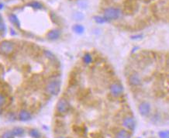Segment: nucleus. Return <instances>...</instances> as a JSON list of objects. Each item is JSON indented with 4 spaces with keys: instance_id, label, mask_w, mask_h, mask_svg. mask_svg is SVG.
I'll list each match as a JSON object with an SVG mask.
<instances>
[{
    "instance_id": "nucleus-1",
    "label": "nucleus",
    "mask_w": 169,
    "mask_h": 138,
    "mask_svg": "<svg viewBox=\"0 0 169 138\" xmlns=\"http://www.w3.org/2000/svg\"><path fill=\"white\" fill-rule=\"evenodd\" d=\"M122 10L116 7H109L104 10V17L109 20H115L122 16Z\"/></svg>"
},
{
    "instance_id": "nucleus-2",
    "label": "nucleus",
    "mask_w": 169,
    "mask_h": 138,
    "mask_svg": "<svg viewBox=\"0 0 169 138\" xmlns=\"http://www.w3.org/2000/svg\"><path fill=\"white\" fill-rule=\"evenodd\" d=\"M46 92L51 95H57L61 90V82L58 80L49 81L45 87Z\"/></svg>"
},
{
    "instance_id": "nucleus-3",
    "label": "nucleus",
    "mask_w": 169,
    "mask_h": 138,
    "mask_svg": "<svg viewBox=\"0 0 169 138\" xmlns=\"http://www.w3.org/2000/svg\"><path fill=\"white\" fill-rule=\"evenodd\" d=\"M70 109V104L68 101L65 98H61L57 103L56 109L60 114L67 113Z\"/></svg>"
},
{
    "instance_id": "nucleus-4",
    "label": "nucleus",
    "mask_w": 169,
    "mask_h": 138,
    "mask_svg": "<svg viewBox=\"0 0 169 138\" xmlns=\"http://www.w3.org/2000/svg\"><path fill=\"white\" fill-rule=\"evenodd\" d=\"M14 51V44L9 41H3L0 43V52L3 54H9Z\"/></svg>"
},
{
    "instance_id": "nucleus-5",
    "label": "nucleus",
    "mask_w": 169,
    "mask_h": 138,
    "mask_svg": "<svg viewBox=\"0 0 169 138\" xmlns=\"http://www.w3.org/2000/svg\"><path fill=\"white\" fill-rule=\"evenodd\" d=\"M110 91L111 95L114 96V97H118L120 95L123 94L124 91V86L122 85L121 83L119 82H114L111 85L110 87Z\"/></svg>"
},
{
    "instance_id": "nucleus-6",
    "label": "nucleus",
    "mask_w": 169,
    "mask_h": 138,
    "mask_svg": "<svg viewBox=\"0 0 169 138\" xmlns=\"http://www.w3.org/2000/svg\"><path fill=\"white\" fill-rule=\"evenodd\" d=\"M128 82L130 86L138 87L142 84V78L139 73L134 72L130 75L128 78Z\"/></svg>"
},
{
    "instance_id": "nucleus-7",
    "label": "nucleus",
    "mask_w": 169,
    "mask_h": 138,
    "mask_svg": "<svg viewBox=\"0 0 169 138\" xmlns=\"http://www.w3.org/2000/svg\"><path fill=\"white\" fill-rule=\"evenodd\" d=\"M150 104L148 102H142L140 103L139 106H138V110H139L140 114L143 116V117H147L150 114Z\"/></svg>"
},
{
    "instance_id": "nucleus-8",
    "label": "nucleus",
    "mask_w": 169,
    "mask_h": 138,
    "mask_svg": "<svg viewBox=\"0 0 169 138\" xmlns=\"http://www.w3.org/2000/svg\"><path fill=\"white\" fill-rule=\"evenodd\" d=\"M122 124L124 126L126 130H134L136 127V122L135 119L132 117H126L123 119V123Z\"/></svg>"
},
{
    "instance_id": "nucleus-9",
    "label": "nucleus",
    "mask_w": 169,
    "mask_h": 138,
    "mask_svg": "<svg viewBox=\"0 0 169 138\" xmlns=\"http://www.w3.org/2000/svg\"><path fill=\"white\" fill-rule=\"evenodd\" d=\"M61 36V32L59 30L57 29H53V30H50L47 34V37L51 41H55L57 40Z\"/></svg>"
},
{
    "instance_id": "nucleus-10",
    "label": "nucleus",
    "mask_w": 169,
    "mask_h": 138,
    "mask_svg": "<svg viewBox=\"0 0 169 138\" xmlns=\"http://www.w3.org/2000/svg\"><path fill=\"white\" fill-rule=\"evenodd\" d=\"M18 117H19V119L20 121L26 122V121H28L31 119V114H30V112L27 111L26 109H22L21 111L19 113Z\"/></svg>"
},
{
    "instance_id": "nucleus-11",
    "label": "nucleus",
    "mask_w": 169,
    "mask_h": 138,
    "mask_svg": "<svg viewBox=\"0 0 169 138\" xmlns=\"http://www.w3.org/2000/svg\"><path fill=\"white\" fill-rule=\"evenodd\" d=\"M136 9V3L135 0H126L125 3V10L127 13L131 14Z\"/></svg>"
},
{
    "instance_id": "nucleus-12",
    "label": "nucleus",
    "mask_w": 169,
    "mask_h": 138,
    "mask_svg": "<svg viewBox=\"0 0 169 138\" xmlns=\"http://www.w3.org/2000/svg\"><path fill=\"white\" fill-rule=\"evenodd\" d=\"M131 135L129 133V131L126 129H122L119 130L116 134V138H130Z\"/></svg>"
},
{
    "instance_id": "nucleus-13",
    "label": "nucleus",
    "mask_w": 169,
    "mask_h": 138,
    "mask_svg": "<svg viewBox=\"0 0 169 138\" xmlns=\"http://www.w3.org/2000/svg\"><path fill=\"white\" fill-rule=\"evenodd\" d=\"M9 21L14 25L16 26V27H20V23H19V20L18 19V17L13 13H11L9 15Z\"/></svg>"
},
{
    "instance_id": "nucleus-14",
    "label": "nucleus",
    "mask_w": 169,
    "mask_h": 138,
    "mask_svg": "<svg viewBox=\"0 0 169 138\" xmlns=\"http://www.w3.org/2000/svg\"><path fill=\"white\" fill-rule=\"evenodd\" d=\"M72 30L75 33H77V34H81V33H83L84 31H85V28H84V27L82 25L75 24L73 26Z\"/></svg>"
},
{
    "instance_id": "nucleus-15",
    "label": "nucleus",
    "mask_w": 169,
    "mask_h": 138,
    "mask_svg": "<svg viewBox=\"0 0 169 138\" xmlns=\"http://www.w3.org/2000/svg\"><path fill=\"white\" fill-rule=\"evenodd\" d=\"M28 6H30L31 8L33 9H40L43 8V5H42V3H40V2H38V1H32V2H30L27 4Z\"/></svg>"
},
{
    "instance_id": "nucleus-16",
    "label": "nucleus",
    "mask_w": 169,
    "mask_h": 138,
    "mask_svg": "<svg viewBox=\"0 0 169 138\" xmlns=\"http://www.w3.org/2000/svg\"><path fill=\"white\" fill-rule=\"evenodd\" d=\"M25 130L22 127H15L12 130V133L15 137H20L24 133Z\"/></svg>"
},
{
    "instance_id": "nucleus-17",
    "label": "nucleus",
    "mask_w": 169,
    "mask_h": 138,
    "mask_svg": "<svg viewBox=\"0 0 169 138\" xmlns=\"http://www.w3.org/2000/svg\"><path fill=\"white\" fill-rule=\"evenodd\" d=\"M82 61H83L84 64L90 65L92 62V56L89 53H86V54H84L83 57H82Z\"/></svg>"
},
{
    "instance_id": "nucleus-18",
    "label": "nucleus",
    "mask_w": 169,
    "mask_h": 138,
    "mask_svg": "<svg viewBox=\"0 0 169 138\" xmlns=\"http://www.w3.org/2000/svg\"><path fill=\"white\" fill-rule=\"evenodd\" d=\"M94 20L97 23H100V24H102V23H104L108 21L107 19H106L104 16H94Z\"/></svg>"
},
{
    "instance_id": "nucleus-19",
    "label": "nucleus",
    "mask_w": 169,
    "mask_h": 138,
    "mask_svg": "<svg viewBox=\"0 0 169 138\" xmlns=\"http://www.w3.org/2000/svg\"><path fill=\"white\" fill-rule=\"evenodd\" d=\"M30 135L33 138H40V132L37 130H35V129H33V130H30Z\"/></svg>"
},
{
    "instance_id": "nucleus-20",
    "label": "nucleus",
    "mask_w": 169,
    "mask_h": 138,
    "mask_svg": "<svg viewBox=\"0 0 169 138\" xmlns=\"http://www.w3.org/2000/svg\"><path fill=\"white\" fill-rule=\"evenodd\" d=\"M158 136L160 138H169L168 131H160Z\"/></svg>"
},
{
    "instance_id": "nucleus-21",
    "label": "nucleus",
    "mask_w": 169,
    "mask_h": 138,
    "mask_svg": "<svg viewBox=\"0 0 169 138\" xmlns=\"http://www.w3.org/2000/svg\"><path fill=\"white\" fill-rule=\"evenodd\" d=\"M15 136L13 134L12 131H7V132H5L2 135V138H14Z\"/></svg>"
},
{
    "instance_id": "nucleus-22",
    "label": "nucleus",
    "mask_w": 169,
    "mask_h": 138,
    "mask_svg": "<svg viewBox=\"0 0 169 138\" xmlns=\"http://www.w3.org/2000/svg\"><path fill=\"white\" fill-rule=\"evenodd\" d=\"M5 32H6V27H5V24L3 21L0 22V33L4 34Z\"/></svg>"
},
{
    "instance_id": "nucleus-23",
    "label": "nucleus",
    "mask_w": 169,
    "mask_h": 138,
    "mask_svg": "<svg viewBox=\"0 0 169 138\" xmlns=\"http://www.w3.org/2000/svg\"><path fill=\"white\" fill-rule=\"evenodd\" d=\"M44 54H45V56L47 58H49V59L51 60H54L55 59V56H54V54H52L51 51H44Z\"/></svg>"
},
{
    "instance_id": "nucleus-24",
    "label": "nucleus",
    "mask_w": 169,
    "mask_h": 138,
    "mask_svg": "<svg viewBox=\"0 0 169 138\" xmlns=\"http://www.w3.org/2000/svg\"><path fill=\"white\" fill-rule=\"evenodd\" d=\"M74 18L76 20H81V19H83V15L81 13H75V15H74Z\"/></svg>"
},
{
    "instance_id": "nucleus-25",
    "label": "nucleus",
    "mask_w": 169,
    "mask_h": 138,
    "mask_svg": "<svg viewBox=\"0 0 169 138\" xmlns=\"http://www.w3.org/2000/svg\"><path fill=\"white\" fill-rule=\"evenodd\" d=\"M5 96L2 94H0V108L5 104Z\"/></svg>"
},
{
    "instance_id": "nucleus-26",
    "label": "nucleus",
    "mask_w": 169,
    "mask_h": 138,
    "mask_svg": "<svg viewBox=\"0 0 169 138\" xmlns=\"http://www.w3.org/2000/svg\"><path fill=\"white\" fill-rule=\"evenodd\" d=\"M143 37L142 34H136V35L131 36L132 40H138V39H141Z\"/></svg>"
},
{
    "instance_id": "nucleus-27",
    "label": "nucleus",
    "mask_w": 169,
    "mask_h": 138,
    "mask_svg": "<svg viewBox=\"0 0 169 138\" xmlns=\"http://www.w3.org/2000/svg\"><path fill=\"white\" fill-rule=\"evenodd\" d=\"M3 21V16H2V15L0 14V22Z\"/></svg>"
},
{
    "instance_id": "nucleus-28",
    "label": "nucleus",
    "mask_w": 169,
    "mask_h": 138,
    "mask_svg": "<svg viewBox=\"0 0 169 138\" xmlns=\"http://www.w3.org/2000/svg\"><path fill=\"white\" fill-rule=\"evenodd\" d=\"M57 138H66L65 137H63V136H60V137H58Z\"/></svg>"
},
{
    "instance_id": "nucleus-29",
    "label": "nucleus",
    "mask_w": 169,
    "mask_h": 138,
    "mask_svg": "<svg viewBox=\"0 0 169 138\" xmlns=\"http://www.w3.org/2000/svg\"><path fill=\"white\" fill-rule=\"evenodd\" d=\"M138 138H140V137H138Z\"/></svg>"
},
{
    "instance_id": "nucleus-30",
    "label": "nucleus",
    "mask_w": 169,
    "mask_h": 138,
    "mask_svg": "<svg viewBox=\"0 0 169 138\" xmlns=\"http://www.w3.org/2000/svg\"><path fill=\"white\" fill-rule=\"evenodd\" d=\"M168 133H169V131H168Z\"/></svg>"
}]
</instances>
